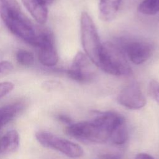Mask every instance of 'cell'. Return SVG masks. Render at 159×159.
Listing matches in <instances>:
<instances>
[{
  "mask_svg": "<svg viewBox=\"0 0 159 159\" xmlns=\"http://www.w3.org/2000/svg\"><path fill=\"white\" fill-rule=\"evenodd\" d=\"M124 121L121 115L107 111L98 114L91 120L69 124L65 129V132L78 140L103 143L110 141L113 132Z\"/></svg>",
  "mask_w": 159,
  "mask_h": 159,
  "instance_id": "cell-1",
  "label": "cell"
},
{
  "mask_svg": "<svg viewBox=\"0 0 159 159\" xmlns=\"http://www.w3.org/2000/svg\"><path fill=\"white\" fill-rule=\"evenodd\" d=\"M0 16L12 34L34 45L39 33L15 0H0Z\"/></svg>",
  "mask_w": 159,
  "mask_h": 159,
  "instance_id": "cell-2",
  "label": "cell"
},
{
  "mask_svg": "<svg viewBox=\"0 0 159 159\" xmlns=\"http://www.w3.org/2000/svg\"><path fill=\"white\" fill-rule=\"evenodd\" d=\"M97 66L114 76H128L132 71L120 47L111 42L102 43Z\"/></svg>",
  "mask_w": 159,
  "mask_h": 159,
  "instance_id": "cell-3",
  "label": "cell"
},
{
  "mask_svg": "<svg viewBox=\"0 0 159 159\" xmlns=\"http://www.w3.org/2000/svg\"><path fill=\"white\" fill-rule=\"evenodd\" d=\"M80 27L83 49L89 59L97 66L102 44L93 19L86 12L81 14Z\"/></svg>",
  "mask_w": 159,
  "mask_h": 159,
  "instance_id": "cell-4",
  "label": "cell"
},
{
  "mask_svg": "<svg viewBox=\"0 0 159 159\" xmlns=\"http://www.w3.org/2000/svg\"><path fill=\"white\" fill-rule=\"evenodd\" d=\"M37 140L44 147L57 150L70 158H80L83 155V148L78 144L45 131L35 133Z\"/></svg>",
  "mask_w": 159,
  "mask_h": 159,
  "instance_id": "cell-5",
  "label": "cell"
},
{
  "mask_svg": "<svg viewBox=\"0 0 159 159\" xmlns=\"http://www.w3.org/2000/svg\"><path fill=\"white\" fill-rule=\"evenodd\" d=\"M119 46L126 58L135 65H140L147 61L153 53L152 44L141 40H125Z\"/></svg>",
  "mask_w": 159,
  "mask_h": 159,
  "instance_id": "cell-6",
  "label": "cell"
},
{
  "mask_svg": "<svg viewBox=\"0 0 159 159\" xmlns=\"http://www.w3.org/2000/svg\"><path fill=\"white\" fill-rule=\"evenodd\" d=\"M34 47L39 48V59L46 66H55L58 60L52 34L48 31L39 33Z\"/></svg>",
  "mask_w": 159,
  "mask_h": 159,
  "instance_id": "cell-7",
  "label": "cell"
},
{
  "mask_svg": "<svg viewBox=\"0 0 159 159\" xmlns=\"http://www.w3.org/2000/svg\"><path fill=\"white\" fill-rule=\"evenodd\" d=\"M92 62L86 55L78 52L75 57L67 73L72 80L80 82L87 83L91 81L94 76V68Z\"/></svg>",
  "mask_w": 159,
  "mask_h": 159,
  "instance_id": "cell-8",
  "label": "cell"
},
{
  "mask_svg": "<svg viewBox=\"0 0 159 159\" xmlns=\"http://www.w3.org/2000/svg\"><path fill=\"white\" fill-rule=\"evenodd\" d=\"M118 102L123 106L130 109H139L146 104L145 97L139 86L132 83L124 87L117 97Z\"/></svg>",
  "mask_w": 159,
  "mask_h": 159,
  "instance_id": "cell-9",
  "label": "cell"
},
{
  "mask_svg": "<svg viewBox=\"0 0 159 159\" xmlns=\"http://www.w3.org/2000/svg\"><path fill=\"white\" fill-rule=\"evenodd\" d=\"M22 2L29 12L38 23L43 24L46 22L48 17L47 6L40 3L38 0H22Z\"/></svg>",
  "mask_w": 159,
  "mask_h": 159,
  "instance_id": "cell-10",
  "label": "cell"
},
{
  "mask_svg": "<svg viewBox=\"0 0 159 159\" xmlns=\"http://www.w3.org/2000/svg\"><path fill=\"white\" fill-rule=\"evenodd\" d=\"M121 0H99V17L105 22L112 20L117 15Z\"/></svg>",
  "mask_w": 159,
  "mask_h": 159,
  "instance_id": "cell-11",
  "label": "cell"
},
{
  "mask_svg": "<svg viewBox=\"0 0 159 159\" xmlns=\"http://www.w3.org/2000/svg\"><path fill=\"white\" fill-rule=\"evenodd\" d=\"M19 145V136L16 130H11L0 135V154L15 152Z\"/></svg>",
  "mask_w": 159,
  "mask_h": 159,
  "instance_id": "cell-12",
  "label": "cell"
},
{
  "mask_svg": "<svg viewBox=\"0 0 159 159\" xmlns=\"http://www.w3.org/2000/svg\"><path fill=\"white\" fill-rule=\"evenodd\" d=\"M22 108L23 104L20 102L0 107V129L12 120Z\"/></svg>",
  "mask_w": 159,
  "mask_h": 159,
  "instance_id": "cell-13",
  "label": "cell"
},
{
  "mask_svg": "<svg viewBox=\"0 0 159 159\" xmlns=\"http://www.w3.org/2000/svg\"><path fill=\"white\" fill-rule=\"evenodd\" d=\"M128 133L125 121L118 126L112 133L110 142L116 145H122L127 140Z\"/></svg>",
  "mask_w": 159,
  "mask_h": 159,
  "instance_id": "cell-14",
  "label": "cell"
},
{
  "mask_svg": "<svg viewBox=\"0 0 159 159\" xmlns=\"http://www.w3.org/2000/svg\"><path fill=\"white\" fill-rule=\"evenodd\" d=\"M140 13L154 15L159 12V0H143L139 6Z\"/></svg>",
  "mask_w": 159,
  "mask_h": 159,
  "instance_id": "cell-15",
  "label": "cell"
},
{
  "mask_svg": "<svg viewBox=\"0 0 159 159\" xmlns=\"http://www.w3.org/2000/svg\"><path fill=\"white\" fill-rule=\"evenodd\" d=\"M16 57L17 62L22 66H30L34 63V55L27 50L24 49L19 50L16 53Z\"/></svg>",
  "mask_w": 159,
  "mask_h": 159,
  "instance_id": "cell-16",
  "label": "cell"
},
{
  "mask_svg": "<svg viewBox=\"0 0 159 159\" xmlns=\"http://www.w3.org/2000/svg\"><path fill=\"white\" fill-rule=\"evenodd\" d=\"M149 91L152 98L159 105V83L155 80H152L149 85Z\"/></svg>",
  "mask_w": 159,
  "mask_h": 159,
  "instance_id": "cell-17",
  "label": "cell"
},
{
  "mask_svg": "<svg viewBox=\"0 0 159 159\" xmlns=\"http://www.w3.org/2000/svg\"><path fill=\"white\" fill-rule=\"evenodd\" d=\"M13 70V65L9 61H0V78L10 73Z\"/></svg>",
  "mask_w": 159,
  "mask_h": 159,
  "instance_id": "cell-18",
  "label": "cell"
},
{
  "mask_svg": "<svg viewBox=\"0 0 159 159\" xmlns=\"http://www.w3.org/2000/svg\"><path fill=\"white\" fill-rule=\"evenodd\" d=\"M14 88V84L11 82L0 83V99L9 93Z\"/></svg>",
  "mask_w": 159,
  "mask_h": 159,
  "instance_id": "cell-19",
  "label": "cell"
},
{
  "mask_svg": "<svg viewBox=\"0 0 159 159\" xmlns=\"http://www.w3.org/2000/svg\"><path fill=\"white\" fill-rule=\"evenodd\" d=\"M134 159H154L153 157L150 155L149 154L145 153H139L135 156Z\"/></svg>",
  "mask_w": 159,
  "mask_h": 159,
  "instance_id": "cell-20",
  "label": "cell"
},
{
  "mask_svg": "<svg viewBox=\"0 0 159 159\" xmlns=\"http://www.w3.org/2000/svg\"><path fill=\"white\" fill-rule=\"evenodd\" d=\"M102 157L104 159H120V156L118 154H104Z\"/></svg>",
  "mask_w": 159,
  "mask_h": 159,
  "instance_id": "cell-21",
  "label": "cell"
},
{
  "mask_svg": "<svg viewBox=\"0 0 159 159\" xmlns=\"http://www.w3.org/2000/svg\"><path fill=\"white\" fill-rule=\"evenodd\" d=\"M58 117L59 120H60L61 121H62V122H65V123L68 124V125L71 124V120H70V119L67 116H66L60 115V116H58Z\"/></svg>",
  "mask_w": 159,
  "mask_h": 159,
  "instance_id": "cell-22",
  "label": "cell"
},
{
  "mask_svg": "<svg viewBox=\"0 0 159 159\" xmlns=\"http://www.w3.org/2000/svg\"><path fill=\"white\" fill-rule=\"evenodd\" d=\"M40 3L43 4L45 6H48L53 2V0H38Z\"/></svg>",
  "mask_w": 159,
  "mask_h": 159,
  "instance_id": "cell-23",
  "label": "cell"
},
{
  "mask_svg": "<svg viewBox=\"0 0 159 159\" xmlns=\"http://www.w3.org/2000/svg\"><path fill=\"white\" fill-rule=\"evenodd\" d=\"M2 56V53L0 52V59H1V57Z\"/></svg>",
  "mask_w": 159,
  "mask_h": 159,
  "instance_id": "cell-24",
  "label": "cell"
}]
</instances>
